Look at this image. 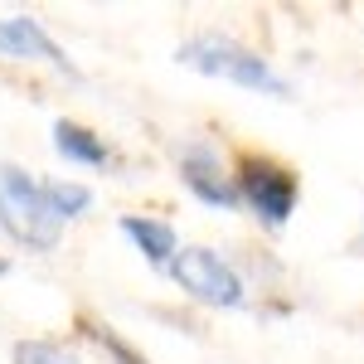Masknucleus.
I'll return each instance as SVG.
<instances>
[{
	"label": "nucleus",
	"instance_id": "obj_1",
	"mask_svg": "<svg viewBox=\"0 0 364 364\" xmlns=\"http://www.w3.org/2000/svg\"><path fill=\"white\" fill-rule=\"evenodd\" d=\"M175 63L195 78H209V83H228L243 87L252 97H272V102H296V83L282 73L262 49L243 44L238 34H224V29H195L175 44Z\"/></svg>",
	"mask_w": 364,
	"mask_h": 364
},
{
	"label": "nucleus",
	"instance_id": "obj_2",
	"mask_svg": "<svg viewBox=\"0 0 364 364\" xmlns=\"http://www.w3.org/2000/svg\"><path fill=\"white\" fill-rule=\"evenodd\" d=\"M63 233H68V224L49 204L44 175L20 161H0V238L29 257H49V252H58Z\"/></svg>",
	"mask_w": 364,
	"mask_h": 364
},
{
	"label": "nucleus",
	"instance_id": "obj_3",
	"mask_svg": "<svg viewBox=\"0 0 364 364\" xmlns=\"http://www.w3.org/2000/svg\"><path fill=\"white\" fill-rule=\"evenodd\" d=\"M166 282L199 311H248L252 287L238 257H228L214 243H185L180 257L170 262Z\"/></svg>",
	"mask_w": 364,
	"mask_h": 364
},
{
	"label": "nucleus",
	"instance_id": "obj_4",
	"mask_svg": "<svg viewBox=\"0 0 364 364\" xmlns=\"http://www.w3.org/2000/svg\"><path fill=\"white\" fill-rule=\"evenodd\" d=\"M233 175H238V199H243V214L262 233H287L296 209H301V175L277 161V156H262V151H243L233 156Z\"/></svg>",
	"mask_w": 364,
	"mask_h": 364
},
{
	"label": "nucleus",
	"instance_id": "obj_5",
	"mask_svg": "<svg viewBox=\"0 0 364 364\" xmlns=\"http://www.w3.org/2000/svg\"><path fill=\"white\" fill-rule=\"evenodd\" d=\"M175 180L180 190L214 209V214H243V199H238V175H233V161L214 146L209 136H185L175 141Z\"/></svg>",
	"mask_w": 364,
	"mask_h": 364
},
{
	"label": "nucleus",
	"instance_id": "obj_6",
	"mask_svg": "<svg viewBox=\"0 0 364 364\" xmlns=\"http://www.w3.org/2000/svg\"><path fill=\"white\" fill-rule=\"evenodd\" d=\"M0 58L5 63H39V68H49V73L68 78V83L83 78V68L68 58V49L54 39V29L39 15H25V10L0 15Z\"/></svg>",
	"mask_w": 364,
	"mask_h": 364
},
{
	"label": "nucleus",
	"instance_id": "obj_7",
	"mask_svg": "<svg viewBox=\"0 0 364 364\" xmlns=\"http://www.w3.org/2000/svg\"><path fill=\"white\" fill-rule=\"evenodd\" d=\"M117 233H122V243L136 252L151 272H161V277L170 272V262H175L180 248H185L180 228L170 224V219H161V214H146V209H127V214H117Z\"/></svg>",
	"mask_w": 364,
	"mask_h": 364
},
{
	"label": "nucleus",
	"instance_id": "obj_8",
	"mask_svg": "<svg viewBox=\"0 0 364 364\" xmlns=\"http://www.w3.org/2000/svg\"><path fill=\"white\" fill-rule=\"evenodd\" d=\"M49 151L68 170H112L117 166V146L97 127L78 122V117H54L49 122Z\"/></svg>",
	"mask_w": 364,
	"mask_h": 364
},
{
	"label": "nucleus",
	"instance_id": "obj_9",
	"mask_svg": "<svg viewBox=\"0 0 364 364\" xmlns=\"http://www.w3.org/2000/svg\"><path fill=\"white\" fill-rule=\"evenodd\" d=\"M78 336H83L92 350H102V360H107V364H156L136 340L127 336V331H117L112 321H102V316H92V311L78 316Z\"/></svg>",
	"mask_w": 364,
	"mask_h": 364
},
{
	"label": "nucleus",
	"instance_id": "obj_10",
	"mask_svg": "<svg viewBox=\"0 0 364 364\" xmlns=\"http://www.w3.org/2000/svg\"><path fill=\"white\" fill-rule=\"evenodd\" d=\"M44 190H49V204H54V214L63 224H83L97 209V190L78 175H44Z\"/></svg>",
	"mask_w": 364,
	"mask_h": 364
},
{
	"label": "nucleus",
	"instance_id": "obj_11",
	"mask_svg": "<svg viewBox=\"0 0 364 364\" xmlns=\"http://www.w3.org/2000/svg\"><path fill=\"white\" fill-rule=\"evenodd\" d=\"M10 364H87L78 340L63 336H20L10 345Z\"/></svg>",
	"mask_w": 364,
	"mask_h": 364
},
{
	"label": "nucleus",
	"instance_id": "obj_12",
	"mask_svg": "<svg viewBox=\"0 0 364 364\" xmlns=\"http://www.w3.org/2000/svg\"><path fill=\"white\" fill-rule=\"evenodd\" d=\"M10 272H15V262H10V257H5V252H0V282L10 277Z\"/></svg>",
	"mask_w": 364,
	"mask_h": 364
},
{
	"label": "nucleus",
	"instance_id": "obj_13",
	"mask_svg": "<svg viewBox=\"0 0 364 364\" xmlns=\"http://www.w3.org/2000/svg\"><path fill=\"white\" fill-rule=\"evenodd\" d=\"M360 243H364V214H360Z\"/></svg>",
	"mask_w": 364,
	"mask_h": 364
}]
</instances>
